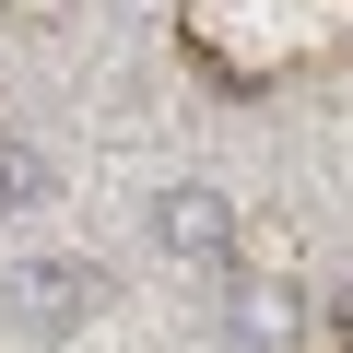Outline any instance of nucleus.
<instances>
[{"label": "nucleus", "mask_w": 353, "mask_h": 353, "mask_svg": "<svg viewBox=\"0 0 353 353\" xmlns=\"http://www.w3.org/2000/svg\"><path fill=\"white\" fill-rule=\"evenodd\" d=\"M48 201V153L36 141H0V212H36Z\"/></svg>", "instance_id": "7ed1b4c3"}, {"label": "nucleus", "mask_w": 353, "mask_h": 353, "mask_svg": "<svg viewBox=\"0 0 353 353\" xmlns=\"http://www.w3.org/2000/svg\"><path fill=\"white\" fill-rule=\"evenodd\" d=\"M153 248L165 259H189V271H224L236 259V212H224V189H153Z\"/></svg>", "instance_id": "f03ea898"}, {"label": "nucleus", "mask_w": 353, "mask_h": 353, "mask_svg": "<svg viewBox=\"0 0 353 353\" xmlns=\"http://www.w3.org/2000/svg\"><path fill=\"white\" fill-rule=\"evenodd\" d=\"M0 318L24 341H71L94 318V271L83 259H0Z\"/></svg>", "instance_id": "f257e3e1"}, {"label": "nucleus", "mask_w": 353, "mask_h": 353, "mask_svg": "<svg viewBox=\"0 0 353 353\" xmlns=\"http://www.w3.org/2000/svg\"><path fill=\"white\" fill-rule=\"evenodd\" d=\"M224 330H236L248 353H271V341H283V318H271V294H236V318H224Z\"/></svg>", "instance_id": "20e7f679"}]
</instances>
